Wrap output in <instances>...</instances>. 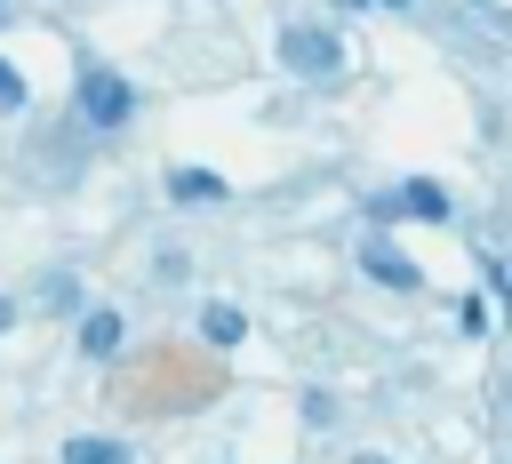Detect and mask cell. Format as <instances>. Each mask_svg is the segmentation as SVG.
Returning a JSON list of instances; mask_svg holds the SVG:
<instances>
[{"mask_svg":"<svg viewBox=\"0 0 512 464\" xmlns=\"http://www.w3.org/2000/svg\"><path fill=\"white\" fill-rule=\"evenodd\" d=\"M280 64L296 80H336L344 72V40L328 24H280Z\"/></svg>","mask_w":512,"mask_h":464,"instance_id":"cell-1","label":"cell"},{"mask_svg":"<svg viewBox=\"0 0 512 464\" xmlns=\"http://www.w3.org/2000/svg\"><path fill=\"white\" fill-rule=\"evenodd\" d=\"M128 112H136V88L112 64H80V120L88 128H128Z\"/></svg>","mask_w":512,"mask_h":464,"instance_id":"cell-2","label":"cell"},{"mask_svg":"<svg viewBox=\"0 0 512 464\" xmlns=\"http://www.w3.org/2000/svg\"><path fill=\"white\" fill-rule=\"evenodd\" d=\"M368 216L384 224V216H416V224H448L456 208H448V184H432V176H408L400 192H376L368 200Z\"/></svg>","mask_w":512,"mask_h":464,"instance_id":"cell-3","label":"cell"},{"mask_svg":"<svg viewBox=\"0 0 512 464\" xmlns=\"http://www.w3.org/2000/svg\"><path fill=\"white\" fill-rule=\"evenodd\" d=\"M360 272L384 280V288H416V280H424V272H416L400 248H384V240H360Z\"/></svg>","mask_w":512,"mask_h":464,"instance_id":"cell-4","label":"cell"},{"mask_svg":"<svg viewBox=\"0 0 512 464\" xmlns=\"http://www.w3.org/2000/svg\"><path fill=\"white\" fill-rule=\"evenodd\" d=\"M120 336H128V320H120L112 304L80 312V352H88V360H112V352H120Z\"/></svg>","mask_w":512,"mask_h":464,"instance_id":"cell-5","label":"cell"},{"mask_svg":"<svg viewBox=\"0 0 512 464\" xmlns=\"http://www.w3.org/2000/svg\"><path fill=\"white\" fill-rule=\"evenodd\" d=\"M168 200L208 208V200H224V176H216V168H168Z\"/></svg>","mask_w":512,"mask_h":464,"instance_id":"cell-6","label":"cell"},{"mask_svg":"<svg viewBox=\"0 0 512 464\" xmlns=\"http://www.w3.org/2000/svg\"><path fill=\"white\" fill-rule=\"evenodd\" d=\"M200 336H208V344H224V352H232V344H240V336H248V312H240V304H200Z\"/></svg>","mask_w":512,"mask_h":464,"instance_id":"cell-7","label":"cell"},{"mask_svg":"<svg viewBox=\"0 0 512 464\" xmlns=\"http://www.w3.org/2000/svg\"><path fill=\"white\" fill-rule=\"evenodd\" d=\"M64 464H128V440H96V432H72V440H64Z\"/></svg>","mask_w":512,"mask_h":464,"instance_id":"cell-8","label":"cell"},{"mask_svg":"<svg viewBox=\"0 0 512 464\" xmlns=\"http://www.w3.org/2000/svg\"><path fill=\"white\" fill-rule=\"evenodd\" d=\"M152 272H160V280H184V272H192V256H184V248H160V256H152Z\"/></svg>","mask_w":512,"mask_h":464,"instance_id":"cell-9","label":"cell"},{"mask_svg":"<svg viewBox=\"0 0 512 464\" xmlns=\"http://www.w3.org/2000/svg\"><path fill=\"white\" fill-rule=\"evenodd\" d=\"M16 104H24V80H16V64L0 56V112H16Z\"/></svg>","mask_w":512,"mask_h":464,"instance_id":"cell-10","label":"cell"},{"mask_svg":"<svg viewBox=\"0 0 512 464\" xmlns=\"http://www.w3.org/2000/svg\"><path fill=\"white\" fill-rule=\"evenodd\" d=\"M456 320H464V336H480V328H488V304H480V296H464V304H456Z\"/></svg>","mask_w":512,"mask_h":464,"instance_id":"cell-11","label":"cell"},{"mask_svg":"<svg viewBox=\"0 0 512 464\" xmlns=\"http://www.w3.org/2000/svg\"><path fill=\"white\" fill-rule=\"evenodd\" d=\"M8 320H16V304H8V296H0V328H8Z\"/></svg>","mask_w":512,"mask_h":464,"instance_id":"cell-12","label":"cell"},{"mask_svg":"<svg viewBox=\"0 0 512 464\" xmlns=\"http://www.w3.org/2000/svg\"><path fill=\"white\" fill-rule=\"evenodd\" d=\"M352 464H392V456H352Z\"/></svg>","mask_w":512,"mask_h":464,"instance_id":"cell-13","label":"cell"}]
</instances>
